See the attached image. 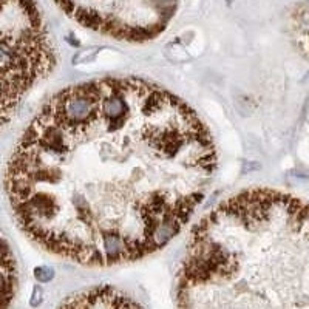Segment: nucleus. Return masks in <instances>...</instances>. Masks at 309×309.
I'll list each match as a JSON object with an SVG mask.
<instances>
[{
  "label": "nucleus",
  "mask_w": 309,
  "mask_h": 309,
  "mask_svg": "<svg viewBox=\"0 0 309 309\" xmlns=\"http://www.w3.org/2000/svg\"><path fill=\"white\" fill-rule=\"evenodd\" d=\"M209 129L169 90L107 77L56 93L7 167L22 230L44 251L114 266L163 249L190 221L217 172Z\"/></svg>",
  "instance_id": "1"
},
{
  "label": "nucleus",
  "mask_w": 309,
  "mask_h": 309,
  "mask_svg": "<svg viewBox=\"0 0 309 309\" xmlns=\"http://www.w3.org/2000/svg\"><path fill=\"white\" fill-rule=\"evenodd\" d=\"M59 309H142L126 294L113 288L101 286L77 292L65 300Z\"/></svg>",
  "instance_id": "2"
},
{
  "label": "nucleus",
  "mask_w": 309,
  "mask_h": 309,
  "mask_svg": "<svg viewBox=\"0 0 309 309\" xmlns=\"http://www.w3.org/2000/svg\"><path fill=\"white\" fill-rule=\"evenodd\" d=\"M34 277H36V280H39L41 283H48L54 277V270L51 267H47V266L36 267L34 269Z\"/></svg>",
  "instance_id": "3"
},
{
  "label": "nucleus",
  "mask_w": 309,
  "mask_h": 309,
  "mask_svg": "<svg viewBox=\"0 0 309 309\" xmlns=\"http://www.w3.org/2000/svg\"><path fill=\"white\" fill-rule=\"evenodd\" d=\"M42 300H44V291H42V288L41 286H34V289H33V295H31V300H29V303H31V306H39L42 303Z\"/></svg>",
  "instance_id": "4"
}]
</instances>
